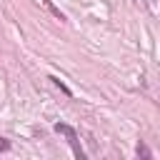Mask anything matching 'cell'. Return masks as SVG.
Segmentation results:
<instances>
[{
	"mask_svg": "<svg viewBox=\"0 0 160 160\" xmlns=\"http://www.w3.org/2000/svg\"><path fill=\"white\" fill-rule=\"evenodd\" d=\"M10 148V140H5V138H0V152H5Z\"/></svg>",
	"mask_w": 160,
	"mask_h": 160,
	"instance_id": "4",
	"label": "cell"
},
{
	"mask_svg": "<svg viewBox=\"0 0 160 160\" xmlns=\"http://www.w3.org/2000/svg\"><path fill=\"white\" fill-rule=\"evenodd\" d=\"M140 158H152V152H150V148L145 145V142H138V150H135Z\"/></svg>",
	"mask_w": 160,
	"mask_h": 160,
	"instance_id": "2",
	"label": "cell"
},
{
	"mask_svg": "<svg viewBox=\"0 0 160 160\" xmlns=\"http://www.w3.org/2000/svg\"><path fill=\"white\" fill-rule=\"evenodd\" d=\"M50 80H52V82H55V85H58V88H60V90H62L65 95H70V90H68V88H65V85H62V82H60L58 78H50Z\"/></svg>",
	"mask_w": 160,
	"mask_h": 160,
	"instance_id": "3",
	"label": "cell"
},
{
	"mask_svg": "<svg viewBox=\"0 0 160 160\" xmlns=\"http://www.w3.org/2000/svg\"><path fill=\"white\" fill-rule=\"evenodd\" d=\"M55 132H62L65 138H68V142H70V148H72V152H75V158H80V160H85V150L80 148V140H78V132L70 128V125H65V122H58L55 125Z\"/></svg>",
	"mask_w": 160,
	"mask_h": 160,
	"instance_id": "1",
	"label": "cell"
}]
</instances>
